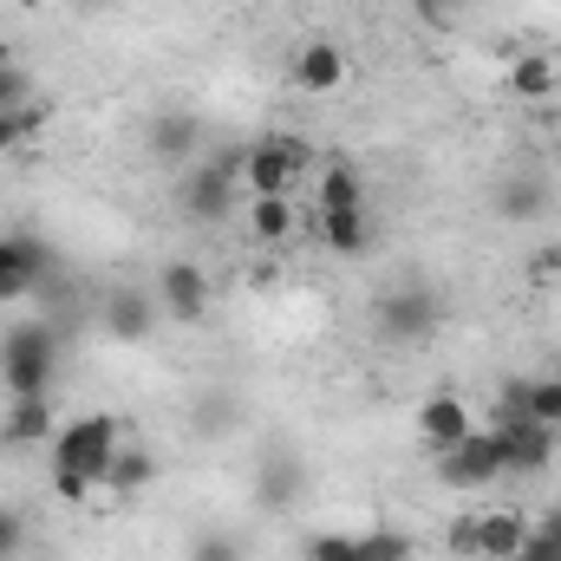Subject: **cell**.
Wrapping results in <instances>:
<instances>
[{"label":"cell","instance_id":"obj_26","mask_svg":"<svg viewBox=\"0 0 561 561\" xmlns=\"http://www.w3.org/2000/svg\"><path fill=\"white\" fill-rule=\"evenodd\" d=\"M39 99V85H33V66L26 59H0V112H13V105H33Z\"/></svg>","mask_w":561,"mask_h":561},{"label":"cell","instance_id":"obj_27","mask_svg":"<svg viewBox=\"0 0 561 561\" xmlns=\"http://www.w3.org/2000/svg\"><path fill=\"white\" fill-rule=\"evenodd\" d=\"M307 561H359V529H320V536H307Z\"/></svg>","mask_w":561,"mask_h":561},{"label":"cell","instance_id":"obj_19","mask_svg":"<svg viewBox=\"0 0 561 561\" xmlns=\"http://www.w3.org/2000/svg\"><path fill=\"white\" fill-rule=\"evenodd\" d=\"M503 85L516 92V99H529V105H542V99H556L561 92V66L556 53H523L510 72H503Z\"/></svg>","mask_w":561,"mask_h":561},{"label":"cell","instance_id":"obj_10","mask_svg":"<svg viewBox=\"0 0 561 561\" xmlns=\"http://www.w3.org/2000/svg\"><path fill=\"white\" fill-rule=\"evenodd\" d=\"M470 431H477V419H470V405H463L457 392H431V399L419 405V437H424V450H431V457L457 450Z\"/></svg>","mask_w":561,"mask_h":561},{"label":"cell","instance_id":"obj_14","mask_svg":"<svg viewBox=\"0 0 561 561\" xmlns=\"http://www.w3.org/2000/svg\"><path fill=\"white\" fill-rule=\"evenodd\" d=\"M144 144H150V157H157V163L190 170V163H196V150H203V125H196L190 112H163V118H150V125H144Z\"/></svg>","mask_w":561,"mask_h":561},{"label":"cell","instance_id":"obj_4","mask_svg":"<svg viewBox=\"0 0 561 561\" xmlns=\"http://www.w3.org/2000/svg\"><path fill=\"white\" fill-rule=\"evenodd\" d=\"M59 287V249L33 229H13L0 236V307H20V300H46Z\"/></svg>","mask_w":561,"mask_h":561},{"label":"cell","instance_id":"obj_5","mask_svg":"<svg viewBox=\"0 0 561 561\" xmlns=\"http://www.w3.org/2000/svg\"><path fill=\"white\" fill-rule=\"evenodd\" d=\"M313 170V150L307 138H287V131H268L242 150V190L249 196H294V183Z\"/></svg>","mask_w":561,"mask_h":561},{"label":"cell","instance_id":"obj_33","mask_svg":"<svg viewBox=\"0 0 561 561\" xmlns=\"http://www.w3.org/2000/svg\"><path fill=\"white\" fill-rule=\"evenodd\" d=\"M79 7H99V0H79Z\"/></svg>","mask_w":561,"mask_h":561},{"label":"cell","instance_id":"obj_28","mask_svg":"<svg viewBox=\"0 0 561 561\" xmlns=\"http://www.w3.org/2000/svg\"><path fill=\"white\" fill-rule=\"evenodd\" d=\"M477 523H483V510H463V516H450V529H444V549L457 561H477Z\"/></svg>","mask_w":561,"mask_h":561},{"label":"cell","instance_id":"obj_25","mask_svg":"<svg viewBox=\"0 0 561 561\" xmlns=\"http://www.w3.org/2000/svg\"><path fill=\"white\" fill-rule=\"evenodd\" d=\"M523 412L536 424H549V431H561V373H536V379H529Z\"/></svg>","mask_w":561,"mask_h":561},{"label":"cell","instance_id":"obj_6","mask_svg":"<svg viewBox=\"0 0 561 561\" xmlns=\"http://www.w3.org/2000/svg\"><path fill=\"white\" fill-rule=\"evenodd\" d=\"M437 320H444V300L431 287H386L373 307V327L386 346H424L437 333Z\"/></svg>","mask_w":561,"mask_h":561},{"label":"cell","instance_id":"obj_2","mask_svg":"<svg viewBox=\"0 0 561 561\" xmlns=\"http://www.w3.org/2000/svg\"><path fill=\"white\" fill-rule=\"evenodd\" d=\"M242 203V150H216V157H196L190 170H176V209L190 222H229Z\"/></svg>","mask_w":561,"mask_h":561},{"label":"cell","instance_id":"obj_31","mask_svg":"<svg viewBox=\"0 0 561 561\" xmlns=\"http://www.w3.org/2000/svg\"><path fill=\"white\" fill-rule=\"evenodd\" d=\"M92 490H99L92 477H79V470H53V496H59V503H85Z\"/></svg>","mask_w":561,"mask_h":561},{"label":"cell","instance_id":"obj_15","mask_svg":"<svg viewBox=\"0 0 561 561\" xmlns=\"http://www.w3.org/2000/svg\"><path fill=\"white\" fill-rule=\"evenodd\" d=\"M59 437V419H53V399H13L7 419H0V444L7 450H39Z\"/></svg>","mask_w":561,"mask_h":561},{"label":"cell","instance_id":"obj_21","mask_svg":"<svg viewBox=\"0 0 561 561\" xmlns=\"http://www.w3.org/2000/svg\"><path fill=\"white\" fill-rule=\"evenodd\" d=\"M313 209H366V176L353 163H327L313 176Z\"/></svg>","mask_w":561,"mask_h":561},{"label":"cell","instance_id":"obj_7","mask_svg":"<svg viewBox=\"0 0 561 561\" xmlns=\"http://www.w3.org/2000/svg\"><path fill=\"white\" fill-rule=\"evenodd\" d=\"M431 463H437V483H444V490H490V483H503V477H510L503 444H496V431H490V424H477L457 450H444V457H431Z\"/></svg>","mask_w":561,"mask_h":561},{"label":"cell","instance_id":"obj_18","mask_svg":"<svg viewBox=\"0 0 561 561\" xmlns=\"http://www.w3.org/2000/svg\"><path fill=\"white\" fill-rule=\"evenodd\" d=\"M294 229H300V209H294V196H249V236H255L262 249L294 242Z\"/></svg>","mask_w":561,"mask_h":561},{"label":"cell","instance_id":"obj_30","mask_svg":"<svg viewBox=\"0 0 561 561\" xmlns=\"http://www.w3.org/2000/svg\"><path fill=\"white\" fill-rule=\"evenodd\" d=\"M20 549H26V523H20V510L0 503V561H20Z\"/></svg>","mask_w":561,"mask_h":561},{"label":"cell","instance_id":"obj_8","mask_svg":"<svg viewBox=\"0 0 561 561\" xmlns=\"http://www.w3.org/2000/svg\"><path fill=\"white\" fill-rule=\"evenodd\" d=\"M150 294H157L163 320H176V327H196V320L209 313V300H216V287H209V268H203V262H190V255L163 262Z\"/></svg>","mask_w":561,"mask_h":561},{"label":"cell","instance_id":"obj_20","mask_svg":"<svg viewBox=\"0 0 561 561\" xmlns=\"http://www.w3.org/2000/svg\"><path fill=\"white\" fill-rule=\"evenodd\" d=\"M150 483H157V457H150L144 444L125 437V444H118V457H112V470H105V490H112V496H144Z\"/></svg>","mask_w":561,"mask_h":561},{"label":"cell","instance_id":"obj_17","mask_svg":"<svg viewBox=\"0 0 561 561\" xmlns=\"http://www.w3.org/2000/svg\"><path fill=\"white\" fill-rule=\"evenodd\" d=\"M523 536H529L523 510H483V523H477V561H516Z\"/></svg>","mask_w":561,"mask_h":561},{"label":"cell","instance_id":"obj_23","mask_svg":"<svg viewBox=\"0 0 561 561\" xmlns=\"http://www.w3.org/2000/svg\"><path fill=\"white\" fill-rule=\"evenodd\" d=\"M39 131H46V105H39V99H33V105H13V112H0V157L26 150Z\"/></svg>","mask_w":561,"mask_h":561},{"label":"cell","instance_id":"obj_24","mask_svg":"<svg viewBox=\"0 0 561 561\" xmlns=\"http://www.w3.org/2000/svg\"><path fill=\"white\" fill-rule=\"evenodd\" d=\"M516 561H561V503H556V510H542V516L529 523V536H523Z\"/></svg>","mask_w":561,"mask_h":561},{"label":"cell","instance_id":"obj_9","mask_svg":"<svg viewBox=\"0 0 561 561\" xmlns=\"http://www.w3.org/2000/svg\"><path fill=\"white\" fill-rule=\"evenodd\" d=\"M490 431H496V444H503L510 477H542L561 450V431H549V424H536V419H496Z\"/></svg>","mask_w":561,"mask_h":561},{"label":"cell","instance_id":"obj_3","mask_svg":"<svg viewBox=\"0 0 561 561\" xmlns=\"http://www.w3.org/2000/svg\"><path fill=\"white\" fill-rule=\"evenodd\" d=\"M118 444H125V424L112 419V412H79V419L59 424V437L46 444V463H53V470H79V477L105 483V470H112Z\"/></svg>","mask_w":561,"mask_h":561},{"label":"cell","instance_id":"obj_22","mask_svg":"<svg viewBox=\"0 0 561 561\" xmlns=\"http://www.w3.org/2000/svg\"><path fill=\"white\" fill-rule=\"evenodd\" d=\"M359 561H419V542L412 529L379 523V529H359Z\"/></svg>","mask_w":561,"mask_h":561},{"label":"cell","instance_id":"obj_12","mask_svg":"<svg viewBox=\"0 0 561 561\" xmlns=\"http://www.w3.org/2000/svg\"><path fill=\"white\" fill-rule=\"evenodd\" d=\"M490 209H496L510 229H529V222H542V216H549V183H542V176H529V170L496 176V183H490Z\"/></svg>","mask_w":561,"mask_h":561},{"label":"cell","instance_id":"obj_13","mask_svg":"<svg viewBox=\"0 0 561 561\" xmlns=\"http://www.w3.org/2000/svg\"><path fill=\"white\" fill-rule=\"evenodd\" d=\"M287 79H294V92L327 99V92H340V79H346V53H340L333 39H313V46H300V53H294Z\"/></svg>","mask_w":561,"mask_h":561},{"label":"cell","instance_id":"obj_29","mask_svg":"<svg viewBox=\"0 0 561 561\" xmlns=\"http://www.w3.org/2000/svg\"><path fill=\"white\" fill-rule=\"evenodd\" d=\"M190 561H249V549L236 536H196L190 542Z\"/></svg>","mask_w":561,"mask_h":561},{"label":"cell","instance_id":"obj_32","mask_svg":"<svg viewBox=\"0 0 561 561\" xmlns=\"http://www.w3.org/2000/svg\"><path fill=\"white\" fill-rule=\"evenodd\" d=\"M529 275H561V249H542V255L529 262Z\"/></svg>","mask_w":561,"mask_h":561},{"label":"cell","instance_id":"obj_1","mask_svg":"<svg viewBox=\"0 0 561 561\" xmlns=\"http://www.w3.org/2000/svg\"><path fill=\"white\" fill-rule=\"evenodd\" d=\"M59 333L53 320H13L0 333V386L7 399H53V373H59Z\"/></svg>","mask_w":561,"mask_h":561},{"label":"cell","instance_id":"obj_11","mask_svg":"<svg viewBox=\"0 0 561 561\" xmlns=\"http://www.w3.org/2000/svg\"><path fill=\"white\" fill-rule=\"evenodd\" d=\"M157 327H163V307H157V294H150V287H118V294L105 300V333H112V340L144 346Z\"/></svg>","mask_w":561,"mask_h":561},{"label":"cell","instance_id":"obj_16","mask_svg":"<svg viewBox=\"0 0 561 561\" xmlns=\"http://www.w3.org/2000/svg\"><path fill=\"white\" fill-rule=\"evenodd\" d=\"M313 236L327 255H366L373 249V216L366 209H313Z\"/></svg>","mask_w":561,"mask_h":561}]
</instances>
